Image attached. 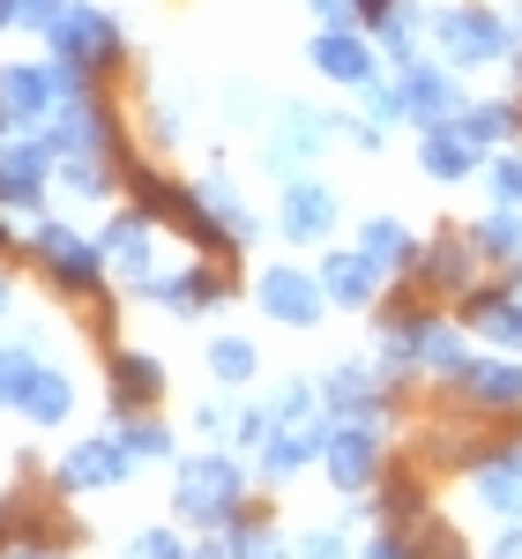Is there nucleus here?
<instances>
[{"instance_id":"obj_1","label":"nucleus","mask_w":522,"mask_h":559,"mask_svg":"<svg viewBox=\"0 0 522 559\" xmlns=\"http://www.w3.org/2000/svg\"><path fill=\"white\" fill-rule=\"evenodd\" d=\"M254 500V471L239 463V448H202L173 463V515L187 530H224Z\"/></svg>"},{"instance_id":"obj_2","label":"nucleus","mask_w":522,"mask_h":559,"mask_svg":"<svg viewBox=\"0 0 522 559\" xmlns=\"http://www.w3.org/2000/svg\"><path fill=\"white\" fill-rule=\"evenodd\" d=\"M23 254H31V269H38L60 299H83V306H90V299H105V284H112L105 247H97V239H83L68 216H45V224H31V231H23Z\"/></svg>"},{"instance_id":"obj_3","label":"nucleus","mask_w":522,"mask_h":559,"mask_svg":"<svg viewBox=\"0 0 522 559\" xmlns=\"http://www.w3.org/2000/svg\"><path fill=\"white\" fill-rule=\"evenodd\" d=\"M434 52L455 68V75H478V68H508L522 52L515 38V15L485 8V0H448L434 15Z\"/></svg>"},{"instance_id":"obj_4","label":"nucleus","mask_w":522,"mask_h":559,"mask_svg":"<svg viewBox=\"0 0 522 559\" xmlns=\"http://www.w3.org/2000/svg\"><path fill=\"white\" fill-rule=\"evenodd\" d=\"M45 52L68 60L90 83H105V75H120V60H128V31H120V15H112L105 0H68V15L45 31Z\"/></svg>"},{"instance_id":"obj_5","label":"nucleus","mask_w":522,"mask_h":559,"mask_svg":"<svg viewBox=\"0 0 522 559\" xmlns=\"http://www.w3.org/2000/svg\"><path fill=\"white\" fill-rule=\"evenodd\" d=\"M321 395H329V418H366V426H395V411L411 403V388L389 381L381 366H373V350L358 358H336L329 373H321Z\"/></svg>"},{"instance_id":"obj_6","label":"nucleus","mask_w":522,"mask_h":559,"mask_svg":"<svg viewBox=\"0 0 522 559\" xmlns=\"http://www.w3.org/2000/svg\"><path fill=\"white\" fill-rule=\"evenodd\" d=\"M38 142L52 157H75V150H105V157H120V142H128V120H120V105L105 97V83H83L52 120L38 128Z\"/></svg>"},{"instance_id":"obj_7","label":"nucleus","mask_w":522,"mask_h":559,"mask_svg":"<svg viewBox=\"0 0 522 559\" xmlns=\"http://www.w3.org/2000/svg\"><path fill=\"white\" fill-rule=\"evenodd\" d=\"M254 306L276 321V329H321L336 306H329V292H321V269H299V261H269V269H254Z\"/></svg>"},{"instance_id":"obj_8","label":"nucleus","mask_w":522,"mask_h":559,"mask_svg":"<svg viewBox=\"0 0 522 559\" xmlns=\"http://www.w3.org/2000/svg\"><path fill=\"white\" fill-rule=\"evenodd\" d=\"M321 471L329 485L344 492V500H366L381 477H389V426H366V418H336L329 432V455H321Z\"/></svg>"},{"instance_id":"obj_9","label":"nucleus","mask_w":522,"mask_h":559,"mask_svg":"<svg viewBox=\"0 0 522 559\" xmlns=\"http://www.w3.org/2000/svg\"><path fill=\"white\" fill-rule=\"evenodd\" d=\"M329 142H344V112H321V105H284L276 120H269V142H261V157H269V173H313V157L329 150Z\"/></svg>"},{"instance_id":"obj_10","label":"nucleus","mask_w":522,"mask_h":559,"mask_svg":"<svg viewBox=\"0 0 522 559\" xmlns=\"http://www.w3.org/2000/svg\"><path fill=\"white\" fill-rule=\"evenodd\" d=\"M97 247H105V269H112L120 292H150V284H157V216L142 210V202L105 216Z\"/></svg>"},{"instance_id":"obj_11","label":"nucleus","mask_w":522,"mask_h":559,"mask_svg":"<svg viewBox=\"0 0 522 559\" xmlns=\"http://www.w3.org/2000/svg\"><path fill=\"white\" fill-rule=\"evenodd\" d=\"M232 292H239L232 261L202 254L194 269H179V276H157V284H150L142 299H150V306H165L173 321H210V313H224V306H232Z\"/></svg>"},{"instance_id":"obj_12","label":"nucleus","mask_w":522,"mask_h":559,"mask_svg":"<svg viewBox=\"0 0 522 559\" xmlns=\"http://www.w3.org/2000/svg\"><path fill=\"white\" fill-rule=\"evenodd\" d=\"M336 224H344V194H336L321 173H292V179H284V194H276V239H292V247H321Z\"/></svg>"},{"instance_id":"obj_13","label":"nucleus","mask_w":522,"mask_h":559,"mask_svg":"<svg viewBox=\"0 0 522 559\" xmlns=\"http://www.w3.org/2000/svg\"><path fill=\"white\" fill-rule=\"evenodd\" d=\"M329 432H336V418H329V411H313V418H284V426L269 432V448L254 455V477L269 485V492L299 485L306 463H321V455H329Z\"/></svg>"},{"instance_id":"obj_14","label":"nucleus","mask_w":522,"mask_h":559,"mask_svg":"<svg viewBox=\"0 0 522 559\" xmlns=\"http://www.w3.org/2000/svg\"><path fill=\"white\" fill-rule=\"evenodd\" d=\"M455 321H463L478 344L515 350V358H522V284H515V276H493V284L478 276V284L455 299Z\"/></svg>"},{"instance_id":"obj_15","label":"nucleus","mask_w":522,"mask_h":559,"mask_svg":"<svg viewBox=\"0 0 522 559\" xmlns=\"http://www.w3.org/2000/svg\"><path fill=\"white\" fill-rule=\"evenodd\" d=\"M395 90H403V120H411V128H448V120L471 105L463 83H455V68H448L440 52L434 60H426V52L403 60V68H395Z\"/></svg>"},{"instance_id":"obj_16","label":"nucleus","mask_w":522,"mask_h":559,"mask_svg":"<svg viewBox=\"0 0 522 559\" xmlns=\"http://www.w3.org/2000/svg\"><path fill=\"white\" fill-rule=\"evenodd\" d=\"M478 247H471V231H434V239H426V247H418V269H411V276H403V284H411V292H418V299H463V292H471V284H478Z\"/></svg>"},{"instance_id":"obj_17","label":"nucleus","mask_w":522,"mask_h":559,"mask_svg":"<svg viewBox=\"0 0 522 559\" xmlns=\"http://www.w3.org/2000/svg\"><path fill=\"white\" fill-rule=\"evenodd\" d=\"M306 60H313V75L336 90H373L381 83V68H389V52H381V38L373 31H321V38L306 45Z\"/></svg>"},{"instance_id":"obj_18","label":"nucleus","mask_w":522,"mask_h":559,"mask_svg":"<svg viewBox=\"0 0 522 559\" xmlns=\"http://www.w3.org/2000/svg\"><path fill=\"white\" fill-rule=\"evenodd\" d=\"M105 403L112 418H142L165 403V358L157 350H134V344H112L105 350Z\"/></svg>"},{"instance_id":"obj_19","label":"nucleus","mask_w":522,"mask_h":559,"mask_svg":"<svg viewBox=\"0 0 522 559\" xmlns=\"http://www.w3.org/2000/svg\"><path fill=\"white\" fill-rule=\"evenodd\" d=\"M134 471H142V463L128 455V440H120V432H97V440H75V448H68V455L52 463V485H60L68 500H75V492H105V485H128Z\"/></svg>"},{"instance_id":"obj_20","label":"nucleus","mask_w":522,"mask_h":559,"mask_svg":"<svg viewBox=\"0 0 522 559\" xmlns=\"http://www.w3.org/2000/svg\"><path fill=\"white\" fill-rule=\"evenodd\" d=\"M321 292H329L336 313H381L389 269L366 254V247H336V254H321Z\"/></svg>"},{"instance_id":"obj_21","label":"nucleus","mask_w":522,"mask_h":559,"mask_svg":"<svg viewBox=\"0 0 522 559\" xmlns=\"http://www.w3.org/2000/svg\"><path fill=\"white\" fill-rule=\"evenodd\" d=\"M448 395L471 403V411H485V418H522V358L515 350H508V358H478V350H471V366L448 381Z\"/></svg>"},{"instance_id":"obj_22","label":"nucleus","mask_w":522,"mask_h":559,"mask_svg":"<svg viewBox=\"0 0 522 559\" xmlns=\"http://www.w3.org/2000/svg\"><path fill=\"white\" fill-rule=\"evenodd\" d=\"M45 187H52V150H45V142H23V134H8V142H0V210H8V216H38L45 210Z\"/></svg>"},{"instance_id":"obj_23","label":"nucleus","mask_w":522,"mask_h":559,"mask_svg":"<svg viewBox=\"0 0 522 559\" xmlns=\"http://www.w3.org/2000/svg\"><path fill=\"white\" fill-rule=\"evenodd\" d=\"M0 105L23 120V128H45L60 112V75L52 60H0Z\"/></svg>"},{"instance_id":"obj_24","label":"nucleus","mask_w":522,"mask_h":559,"mask_svg":"<svg viewBox=\"0 0 522 559\" xmlns=\"http://www.w3.org/2000/svg\"><path fill=\"white\" fill-rule=\"evenodd\" d=\"M471 492H478L485 515L500 522H522V432H508L493 455H485L478 471H471Z\"/></svg>"},{"instance_id":"obj_25","label":"nucleus","mask_w":522,"mask_h":559,"mask_svg":"<svg viewBox=\"0 0 522 559\" xmlns=\"http://www.w3.org/2000/svg\"><path fill=\"white\" fill-rule=\"evenodd\" d=\"M478 165H485V150L455 120L448 128H418V173L434 187H463V179H478Z\"/></svg>"},{"instance_id":"obj_26","label":"nucleus","mask_w":522,"mask_h":559,"mask_svg":"<svg viewBox=\"0 0 522 559\" xmlns=\"http://www.w3.org/2000/svg\"><path fill=\"white\" fill-rule=\"evenodd\" d=\"M194 194H202V210H210V216L224 224V239H232L239 254H254L261 239H269L261 210H254V202H247V194H239V187H232L224 173H202V179H194Z\"/></svg>"},{"instance_id":"obj_27","label":"nucleus","mask_w":522,"mask_h":559,"mask_svg":"<svg viewBox=\"0 0 522 559\" xmlns=\"http://www.w3.org/2000/svg\"><path fill=\"white\" fill-rule=\"evenodd\" d=\"M224 537H232V559H299V537H284V530H276V515H269V500H261V492L224 522Z\"/></svg>"},{"instance_id":"obj_28","label":"nucleus","mask_w":522,"mask_h":559,"mask_svg":"<svg viewBox=\"0 0 522 559\" xmlns=\"http://www.w3.org/2000/svg\"><path fill=\"white\" fill-rule=\"evenodd\" d=\"M455 128L471 134L485 157H493V150H515L522 142V97H478V105L455 112Z\"/></svg>"},{"instance_id":"obj_29","label":"nucleus","mask_w":522,"mask_h":559,"mask_svg":"<svg viewBox=\"0 0 522 559\" xmlns=\"http://www.w3.org/2000/svg\"><path fill=\"white\" fill-rule=\"evenodd\" d=\"M471 247H478V261H493V269H515L522 261V210H508V202H493V210H478L471 224Z\"/></svg>"},{"instance_id":"obj_30","label":"nucleus","mask_w":522,"mask_h":559,"mask_svg":"<svg viewBox=\"0 0 522 559\" xmlns=\"http://www.w3.org/2000/svg\"><path fill=\"white\" fill-rule=\"evenodd\" d=\"M358 247L381 261L389 276H411V269H418V247H426V239H418V231H411L403 216H366V224H358Z\"/></svg>"},{"instance_id":"obj_31","label":"nucleus","mask_w":522,"mask_h":559,"mask_svg":"<svg viewBox=\"0 0 522 559\" xmlns=\"http://www.w3.org/2000/svg\"><path fill=\"white\" fill-rule=\"evenodd\" d=\"M23 418H31L38 432L68 426V418H75V373L45 358V366H38V381H31V395H23Z\"/></svg>"},{"instance_id":"obj_32","label":"nucleus","mask_w":522,"mask_h":559,"mask_svg":"<svg viewBox=\"0 0 522 559\" xmlns=\"http://www.w3.org/2000/svg\"><path fill=\"white\" fill-rule=\"evenodd\" d=\"M112 173H120V165H112L105 150L52 157V179H60V194H68V202H105V194H112Z\"/></svg>"},{"instance_id":"obj_33","label":"nucleus","mask_w":522,"mask_h":559,"mask_svg":"<svg viewBox=\"0 0 522 559\" xmlns=\"http://www.w3.org/2000/svg\"><path fill=\"white\" fill-rule=\"evenodd\" d=\"M38 366H45V350L23 336V344H8L0 336V411H23V395H31V381H38Z\"/></svg>"},{"instance_id":"obj_34","label":"nucleus","mask_w":522,"mask_h":559,"mask_svg":"<svg viewBox=\"0 0 522 559\" xmlns=\"http://www.w3.org/2000/svg\"><path fill=\"white\" fill-rule=\"evenodd\" d=\"M112 432L128 440V455H134V463H179L173 426H165V418H150V411H142V418H120Z\"/></svg>"},{"instance_id":"obj_35","label":"nucleus","mask_w":522,"mask_h":559,"mask_svg":"<svg viewBox=\"0 0 522 559\" xmlns=\"http://www.w3.org/2000/svg\"><path fill=\"white\" fill-rule=\"evenodd\" d=\"M254 373H261L254 336H217V344H210V381L217 388H247Z\"/></svg>"},{"instance_id":"obj_36","label":"nucleus","mask_w":522,"mask_h":559,"mask_svg":"<svg viewBox=\"0 0 522 559\" xmlns=\"http://www.w3.org/2000/svg\"><path fill=\"white\" fill-rule=\"evenodd\" d=\"M403 559H478V552H471V545H463L440 515H426V522H411V530H403Z\"/></svg>"},{"instance_id":"obj_37","label":"nucleus","mask_w":522,"mask_h":559,"mask_svg":"<svg viewBox=\"0 0 522 559\" xmlns=\"http://www.w3.org/2000/svg\"><path fill=\"white\" fill-rule=\"evenodd\" d=\"M142 134H150V150H179L187 142V97H165V90H150L142 97Z\"/></svg>"},{"instance_id":"obj_38","label":"nucleus","mask_w":522,"mask_h":559,"mask_svg":"<svg viewBox=\"0 0 522 559\" xmlns=\"http://www.w3.org/2000/svg\"><path fill=\"white\" fill-rule=\"evenodd\" d=\"M187 552H194V537H179V530H165V522L128 530V545H120V559H187Z\"/></svg>"},{"instance_id":"obj_39","label":"nucleus","mask_w":522,"mask_h":559,"mask_svg":"<svg viewBox=\"0 0 522 559\" xmlns=\"http://www.w3.org/2000/svg\"><path fill=\"white\" fill-rule=\"evenodd\" d=\"M269 432H276V403H239V418H232V448H239V455H261Z\"/></svg>"},{"instance_id":"obj_40","label":"nucleus","mask_w":522,"mask_h":559,"mask_svg":"<svg viewBox=\"0 0 522 559\" xmlns=\"http://www.w3.org/2000/svg\"><path fill=\"white\" fill-rule=\"evenodd\" d=\"M485 194L508 202V210H522V150H493V157H485Z\"/></svg>"},{"instance_id":"obj_41","label":"nucleus","mask_w":522,"mask_h":559,"mask_svg":"<svg viewBox=\"0 0 522 559\" xmlns=\"http://www.w3.org/2000/svg\"><path fill=\"white\" fill-rule=\"evenodd\" d=\"M299 559H358V552H351V530L321 522V530H306V537H299Z\"/></svg>"},{"instance_id":"obj_42","label":"nucleus","mask_w":522,"mask_h":559,"mask_svg":"<svg viewBox=\"0 0 522 559\" xmlns=\"http://www.w3.org/2000/svg\"><path fill=\"white\" fill-rule=\"evenodd\" d=\"M232 418H239V403H194L187 426L202 432V440H217V448H232Z\"/></svg>"},{"instance_id":"obj_43","label":"nucleus","mask_w":522,"mask_h":559,"mask_svg":"<svg viewBox=\"0 0 522 559\" xmlns=\"http://www.w3.org/2000/svg\"><path fill=\"white\" fill-rule=\"evenodd\" d=\"M60 15H68V0H23V8H15V31H38V38H45Z\"/></svg>"},{"instance_id":"obj_44","label":"nucleus","mask_w":522,"mask_h":559,"mask_svg":"<svg viewBox=\"0 0 522 559\" xmlns=\"http://www.w3.org/2000/svg\"><path fill=\"white\" fill-rule=\"evenodd\" d=\"M344 142H351V150H358V157H373V150L389 142V128H381V120L366 112V120H344Z\"/></svg>"},{"instance_id":"obj_45","label":"nucleus","mask_w":522,"mask_h":559,"mask_svg":"<svg viewBox=\"0 0 522 559\" xmlns=\"http://www.w3.org/2000/svg\"><path fill=\"white\" fill-rule=\"evenodd\" d=\"M306 8H313L321 31H351V23H358V0H306Z\"/></svg>"},{"instance_id":"obj_46","label":"nucleus","mask_w":522,"mask_h":559,"mask_svg":"<svg viewBox=\"0 0 522 559\" xmlns=\"http://www.w3.org/2000/svg\"><path fill=\"white\" fill-rule=\"evenodd\" d=\"M485 559H522V522H500L493 545H485Z\"/></svg>"},{"instance_id":"obj_47","label":"nucleus","mask_w":522,"mask_h":559,"mask_svg":"<svg viewBox=\"0 0 522 559\" xmlns=\"http://www.w3.org/2000/svg\"><path fill=\"white\" fill-rule=\"evenodd\" d=\"M389 15H395V0H358V31H373V38H381V31H389Z\"/></svg>"},{"instance_id":"obj_48","label":"nucleus","mask_w":522,"mask_h":559,"mask_svg":"<svg viewBox=\"0 0 522 559\" xmlns=\"http://www.w3.org/2000/svg\"><path fill=\"white\" fill-rule=\"evenodd\" d=\"M187 559H232V537L210 530V537H194V552H187Z\"/></svg>"},{"instance_id":"obj_49","label":"nucleus","mask_w":522,"mask_h":559,"mask_svg":"<svg viewBox=\"0 0 522 559\" xmlns=\"http://www.w3.org/2000/svg\"><path fill=\"white\" fill-rule=\"evenodd\" d=\"M0 559H68V545H8Z\"/></svg>"},{"instance_id":"obj_50","label":"nucleus","mask_w":522,"mask_h":559,"mask_svg":"<svg viewBox=\"0 0 522 559\" xmlns=\"http://www.w3.org/2000/svg\"><path fill=\"white\" fill-rule=\"evenodd\" d=\"M15 313V284H8V269H0V321Z\"/></svg>"},{"instance_id":"obj_51","label":"nucleus","mask_w":522,"mask_h":559,"mask_svg":"<svg viewBox=\"0 0 522 559\" xmlns=\"http://www.w3.org/2000/svg\"><path fill=\"white\" fill-rule=\"evenodd\" d=\"M15 8H23V0H0V31H15Z\"/></svg>"},{"instance_id":"obj_52","label":"nucleus","mask_w":522,"mask_h":559,"mask_svg":"<svg viewBox=\"0 0 522 559\" xmlns=\"http://www.w3.org/2000/svg\"><path fill=\"white\" fill-rule=\"evenodd\" d=\"M23 128V120H15V112H8V105H0V142H8V134Z\"/></svg>"},{"instance_id":"obj_53","label":"nucleus","mask_w":522,"mask_h":559,"mask_svg":"<svg viewBox=\"0 0 522 559\" xmlns=\"http://www.w3.org/2000/svg\"><path fill=\"white\" fill-rule=\"evenodd\" d=\"M515 38H522V0H515Z\"/></svg>"},{"instance_id":"obj_54","label":"nucleus","mask_w":522,"mask_h":559,"mask_svg":"<svg viewBox=\"0 0 522 559\" xmlns=\"http://www.w3.org/2000/svg\"><path fill=\"white\" fill-rule=\"evenodd\" d=\"M515 284H522V261H515Z\"/></svg>"},{"instance_id":"obj_55","label":"nucleus","mask_w":522,"mask_h":559,"mask_svg":"<svg viewBox=\"0 0 522 559\" xmlns=\"http://www.w3.org/2000/svg\"><path fill=\"white\" fill-rule=\"evenodd\" d=\"M0 500H8V492H0Z\"/></svg>"}]
</instances>
